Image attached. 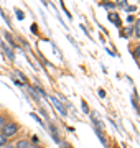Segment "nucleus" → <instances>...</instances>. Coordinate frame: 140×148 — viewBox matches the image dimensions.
I'll use <instances>...</instances> for the list:
<instances>
[{
    "instance_id": "1",
    "label": "nucleus",
    "mask_w": 140,
    "mask_h": 148,
    "mask_svg": "<svg viewBox=\"0 0 140 148\" xmlns=\"http://www.w3.org/2000/svg\"><path fill=\"white\" fill-rule=\"evenodd\" d=\"M16 130H18V125H15V123H8V125H3V127H2L3 137H12V135H15Z\"/></svg>"
},
{
    "instance_id": "2",
    "label": "nucleus",
    "mask_w": 140,
    "mask_h": 148,
    "mask_svg": "<svg viewBox=\"0 0 140 148\" xmlns=\"http://www.w3.org/2000/svg\"><path fill=\"white\" fill-rule=\"evenodd\" d=\"M89 115H91L92 122H94V125H96V128H99V130H102L104 128V123L102 120H101V117H99V114L97 112H89Z\"/></svg>"
},
{
    "instance_id": "3",
    "label": "nucleus",
    "mask_w": 140,
    "mask_h": 148,
    "mask_svg": "<svg viewBox=\"0 0 140 148\" xmlns=\"http://www.w3.org/2000/svg\"><path fill=\"white\" fill-rule=\"evenodd\" d=\"M51 102L54 104V107H56V109L59 110V114H61V115H66V109L63 107V104H61V102H59L56 97H51Z\"/></svg>"
},
{
    "instance_id": "4",
    "label": "nucleus",
    "mask_w": 140,
    "mask_h": 148,
    "mask_svg": "<svg viewBox=\"0 0 140 148\" xmlns=\"http://www.w3.org/2000/svg\"><path fill=\"white\" fill-rule=\"evenodd\" d=\"M109 20L112 21L114 25L120 27V18H119V15H115V13H109Z\"/></svg>"
},
{
    "instance_id": "5",
    "label": "nucleus",
    "mask_w": 140,
    "mask_h": 148,
    "mask_svg": "<svg viewBox=\"0 0 140 148\" xmlns=\"http://www.w3.org/2000/svg\"><path fill=\"white\" fill-rule=\"evenodd\" d=\"M115 5L120 7L122 10H127V7H129V3H127V0H115Z\"/></svg>"
},
{
    "instance_id": "6",
    "label": "nucleus",
    "mask_w": 140,
    "mask_h": 148,
    "mask_svg": "<svg viewBox=\"0 0 140 148\" xmlns=\"http://www.w3.org/2000/svg\"><path fill=\"white\" fill-rule=\"evenodd\" d=\"M16 148H30V143L27 140H20V142L16 143Z\"/></svg>"
},
{
    "instance_id": "7",
    "label": "nucleus",
    "mask_w": 140,
    "mask_h": 148,
    "mask_svg": "<svg viewBox=\"0 0 140 148\" xmlns=\"http://www.w3.org/2000/svg\"><path fill=\"white\" fill-rule=\"evenodd\" d=\"M135 36L140 38V20H137V25H135Z\"/></svg>"
},
{
    "instance_id": "8",
    "label": "nucleus",
    "mask_w": 140,
    "mask_h": 148,
    "mask_svg": "<svg viewBox=\"0 0 140 148\" xmlns=\"http://www.w3.org/2000/svg\"><path fill=\"white\" fill-rule=\"evenodd\" d=\"M16 18H18V20H23V18H25V13H23L22 10H16Z\"/></svg>"
},
{
    "instance_id": "9",
    "label": "nucleus",
    "mask_w": 140,
    "mask_h": 148,
    "mask_svg": "<svg viewBox=\"0 0 140 148\" xmlns=\"http://www.w3.org/2000/svg\"><path fill=\"white\" fill-rule=\"evenodd\" d=\"M3 49H5V53H7V54H8V58H10V59H13V53H12L10 49H8V48H7V46H5V45H3Z\"/></svg>"
},
{
    "instance_id": "10",
    "label": "nucleus",
    "mask_w": 140,
    "mask_h": 148,
    "mask_svg": "<svg viewBox=\"0 0 140 148\" xmlns=\"http://www.w3.org/2000/svg\"><path fill=\"white\" fill-rule=\"evenodd\" d=\"M81 106H82V110L86 112V114H89V107H87V104H86V102L82 101V104H81Z\"/></svg>"
},
{
    "instance_id": "11",
    "label": "nucleus",
    "mask_w": 140,
    "mask_h": 148,
    "mask_svg": "<svg viewBox=\"0 0 140 148\" xmlns=\"http://www.w3.org/2000/svg\"><path fill=\"white\" fill-rule=\"evenodd\" d=\"M5 143H7V137L0 135V147H2V145H5Z\"/></svg>"
},
{
    "instance_id": "12",
    "label": "nucleus",
    "mask_w": 140,
    "mask_h": 148,
    "mask_svg": "<svg viewBox=\"0 0 140 148\" xmlns=\"http://www.w3.org/2000/svg\"><path fill=\"white\" fill-rule=\"evenodd\" d=\"M129 33H130V30H129V28H125V30H122V35H124V36H129Z\"/></svg>"
},
{
    "instance_id": "13",
    "label": "nucleus",
    "mask_w": 140,
    "mask_h": 148,
    "mask_svg": "<svg viewBox=\"0 0 140 148\" xmlns=\"http://www.w3.org/2000/svg\"><path fill=\"white\" fill-rule=\"evenodd\" d=\"M3 125H5V120H3V117H0V128L3 127Z\"/></svg>"
},
{
    "instance_id": "14",
    "label": "nucleus",
    "mask_w": 140,
    "mask_h": 148,
    "mask_svg": "<svg viewBox=\"0 0 140 148\" xmlns=\"http://www.w3.org/2000/svg\"><path fill=\"white\" fill-rule=\"evenodd\" d=\"M135 54H137V56H140V45L137 46V49H135Z\"/></svg>"
},
{
    "instance_id": "15",
    "label": "nucleus",
    "mask_w": 140,
    "mask_h": 148,
    "mask_svg": "<svg viewBox=\"0 0 140 148\" xmlns=\"http://www.w3.org/2000/svg\"><path fill=\"white\" fill-rule=\"evenodd\" d=\"M61 148H73V147H71L69 143H65V145H63V147H61Z\"/></svg>"
}]
</instances>
